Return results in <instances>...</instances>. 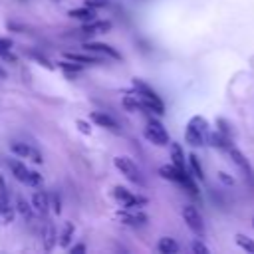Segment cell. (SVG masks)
I'll use <instances>...</instances> for the list:
<instances>
[{"instance_id": "1", "label": "cell", "mask_w": 254, "mask_h": 254, "mask_svg": "<svg viewBox=\"0 0 254 254\" xmlns=\"http://www.w3.org/2000/svg\"><path fill=\"white\" fill-rule=\"evenodd\" d=\"M133 87H135V95L139 97L143 109H147V111H151V113H157V115H163V113H165V103H163V99H161L147 83H143L141 79H133Z\"/></svg>"}, {"instance_id": "2", "label": "cell", "mask_w": 254, "mask_h": 254, "mask_svg": "<svg viewBox=\"0 0 254 254\" xmlns=\"http://www.w3.org/2000/svg\"><path fill=\"white\" fill-rule=\"evenodd\" d=\"M185 141L190 147H202L208 141V121L202 115H192L185 129Z\"/></svg>"}, {"instance_id": "3", "label": "cell", "mask_w": 254, "mask_h": 254, "mask_svg": "<svg viewBox=\"0 0 254 254\" xmlns=\"http://www.w3.org/2000/svg\"><path fill=\"white\" fill-rule=\"evenodd\" d=\"M8 167H10L12 175H14V179L20 181L22 185H26V187H34V189L42 185V175H40L38 171L28 169L20 159H10V161H8Z\"/></svg>"}, {"instance_id": "4", "label": "cell", "mask_w": 254, "mask_h": 254, "mask_svg": "<svg viewBox=\"0 0 254 254\" xmlns=\"http://www.w3.org/2000/svg\"><path fill=\"white\" fill-rule=\"evenodd\" d=\"M143 135H145V139H147L149 143H153V145H157V147H165V145L171 143L167 129H165L163 123L157 121V119H149V121H147L145 129H143Z\"/></svg>"}, {"instance_id": "5", "label": "cell", "mask_w": 254, "mask_h": 254, "mask_svg": "<svg viewBox=\"0 0 254 254\" xmlns=\"http://www.w3.org/2000/svg\"><path fill=\"white\" fill-rule=\"evenodd\" d=\"M115 167L121 171V175H125L131 183H135V185H145V179H143V175H141V171H139V167L129 159V157H115Z\"/></svg>"}, {"instance_id": "6", "label": "cell", "mask_w": 254, "mask_h": 254, "mask_svg": "<svg viewBox=\"0 0 254 254\" xmlns=\"http://www.w3.org/2000/svg\"><path fill=\"white\" fill-rule=\"evenodd\" d=\"M113 196H115V200H117L123 208H139V206L147 204V198H145V196L135 194V192L127 190L125 187H115V189H113Z\"/></svg>"}, {"instance_id": "7", "label": "cell", "mask_w": 254, "mask_h": 254, "mask_svg": "<svg viewBox=\"0 0 254 254\" xmlns=\"http://www.w3.org/2000/svg\"><path fill=\"white\" fill-rule=\"evenodd\" d=\"M181 214H183V220L187 222V226L190 228V232H194L196 236H202L204 234V220H202L200 212L194 206H190V204L183 206Z\"/></svg>"}, {"instance_id": "8", "label": "cell", "mask_w": 254, "mask_h": 254, "mask_svg": "<svg viewBox=\"0 0 254 254\" xmlns=\"http://www.w3.org/2000/svg\"><path fill=\"white\" fill-rule=\"evenodd\" d=\"M115 216H117L119 222L129 224V226H145L147 220H149L145 212H141V210H133V208H123V210H119Z\"/></svg>"}, {"instance_id": "9", "label": "cell", "mask_w": 254, "mask_h": 254, "mask_svg": "<svg viewBox=\"0 0 254 254\" xmlns=\"http://www.w3.org/2000/svg\"><path fill=\"white\" fill-rule=\"evenodd\" d=\"M83 48H85V52H91V54L105 56V58H111V60L121 62V54L115 48H111V46H107L103 42H87V44H83Z\"/></svg>"}, {"instance_id": "10", "label": "cell", "mask_w": 254, "mask_h": 254, "mask_svg": "<svg viewBox=\"0 0 254 254\" xmlns=\"http://www.w3.org/2000/svg\"><path fill=\"white\" fill-rule=\"evenodd\" d=\"M226 153L230 155L232 163H234V165H236V167H238V169H240V171H242V173H244V175H246V177L252 181V179H254V173H252V167H250L248 159H246V157H244V155H242V153H240V151H238L234 145H230Z\"/></svg>"}, {"instance_id": "11", "label": "cell", "mask_w": 254, "mask_h": 254, "mask_svg": "<svg viewBox=\"0 0 254 254\" xmlns=\"http://www.w3.org/2000/svg\"><path fill=\"white\" fill-rule=\"evenodd\" d=\"M32 204L36 208V212L40 216H46L50 210H52V204H50V192L46 190H34L32 194Z\"/></svg>"}, {"instance_id": "12", "label": "cell", "mask_w": 254, "mask_h": 254, "mask_svg": "<svg viewBox=\"0 0 254 254\" xmlns=\"http://www.w3.org/2000/svg\"><path fill=\"white\" fill-rule=\"evenodd\" d=\"M89 119L97 125V127H103V129H109V131H119L121 127H119V123H117V119H113L111 115H107V113H103V111H93L91 115H89Z\"/></svg>"}, {"instance_id": "13", "label": "cell", "mask_w": 254, "mask_h": 254, "mask_svg": "<svg viewBox=\"0 0 254 254\" xmlns=\"http://www.w3.org/2000/svg\"><path fill=\"white\" fill-rule=\"evenodd\" d=\"M14 206H16V210H18V214L24 218V222H32V220H34V212H36V208H34V204H32V202H28L22 194H18V196H16Z\"/></svg>"}, {"instance_id": "14", "label": "cell", "mask_w": 254, "mask_h": 254, "mask_svg": "<svg viewBox=\"0 0 254 254\" xmlns=\"http://www.w3.org/2000/svg\"><path fill=\"white\" fill-rule=\"evenodd\" d=\"M109 30H111V22H107V20H93V22L83 24V28H81L83 34H105Z\"/></svg>"}, {"instance_id": "15", "label": "cell", "mask_w": 254, "mask_h": 254, "mask_svg": "<svg viewBox=\"0 0 254 254\" xmlns=\"http://www.w3.org/2000/svg\"><path fill=\"white\" fill-rule=\"evenodd\" d=\"M73 232H75L73 222L65 220V222H64V226H62V232L58 234V244H60L62 248H67V246H69V242H71V238H73Z\"/></svg>"}, {"instance_id": "16", "label": "cell", "mask_w": 254, "mask_h": 254, "mask_svg": "<svg viewBox=\"0 0 254 254\" xmlns=\"http://www.w3.org/2000/svg\"><path fill=\"white\" fill-rule=\"evenodd\" d=\"M42 244H44V250H52V248L58 244V234H56V226H54V224H46V226H44Z\"/></svg>"}, {"instance_id": "17", "label": "cell", "mask_w": 254, "mask_h": 254, "mask_svg": "<svg viewBox=\"0 0 254 254\" xmlns=\"http://www.w3.org/2000/svg\"><path fill=\"white\" fill-rule=\"evenodd\" d=\"M64 58L73 60V62H77V64H81V65H95V64H99L97 54H95V56H89V54H75V52H67V54H64Z\"/></svg>"}, {"instance_id": "18", "label": "cell", "mask_w": 254, "mask_h": 254, "mask_svg": "<svg viewBox=\"0 0 254 254\" xmlns=\"http://www.w3.org/2000/svg\"><path fill=\"white\" fill-rule=\"evenodd\" d=\"M169 151H171V159H173V163L177 165V167H181V169H187V157H185V153H183V147L179 145V143H169Z\"/></svg>"}, {"instance_id": "19", "label": "cell", "mask_w": 254, "mask_h": 254, "mask_svg": "<svg viewBox=\"0 0 254 254\" xmlns=\"http://www.w3.org/2000/svg\"><path fill=\"white\" fill-rule=\"evenodd\" d=\"M157 250H159L161 254H177V252H179V244H177L175 238L163 236V238H159V242H157Z\"/></svg>"}, {"instance_id": "20", "label": "cell", "mask_w": 254, "mask_h": 254, "mask_svg": "<svg viewBox=\"0 0 254 254\" xmlns=\"http://www.w3.org/2000/svg\"><path fill=\"white\" fill-rule=\"evenodd\" d=\"M67 16L73 18V20H93L95 18V12H93L91 6H85V8H73V10H69Z\"/></svg>"}, {"instance_id": "21", "label": "cell", "mask_w": 254, "mask_h": 254, "mask_svg": "<svg viewBox=\"0 0 254 254\" xmlns=\"http://www.w3.org/2000/svg\"><path fill=\"white\" fill-rule=\"evenodd\" d=\"M187 159H189V173H190L194 179L202 181V179H204V173H202V167H200V161H198V157H196L194 153H190Z\"/></svg>"}, {"instance_id": "22", "label": "cell", "mask_w": 254, "mask_h": 254, "mask_svg": "<svg viewBox=\"0 0 254 254\" xmlns=\"http://www.w3.org/2000/svg\"><path fill=\"white\" fill-rule=\"evenodd\" d=\"M10 151H12L16 157H30L32 145H30V143H22V141H12V143H10Z\"/></svg>"}, {"instance_id": "23", "label": "cell", "mask_w": 254, "mask_h": 254, "mask_svg": "<svg viewBox=\"0 0 254 254\" xmlns=\"http://www.w3.org/2000/svg\"><path fill=\"white\" fill-rule=\"evenodd\" d=\"M14 46V42L10 38H0V58L6 62H16V56L10 54V48Z\"/></svg>"}, {"instance_id": "24", "label": "cell", "mask_w": 254, "mask_h": 254, "mask_svg": "<svg viewBox=\"0 0 254 254\" xmlns=\"http://www.w3.org/2000/svg\"><path fill=\"white\" fill-rule=\"evenodd\" d=\"M60 65H62V69H64V71H65V73H67L69 77L77 75V73L81 71V67H83L81 64H77V62H73V60H67V58H64Z\"/></svg>"}, {"instance_id": "25", "label": "cell", "mask_w": 254, "mask_h": 254, "mask_svg": "<svg viewBox=\"0 0 254 254\" xmlns=\"http://www.w3.org/2000/svg\"><path fill=\"white\" fill-rule=\"evenodd\" d=\"M8 206H12V200H10L8 185H6L4 177L0 175V210H2V208H8Z\"/></svg>"}, {"instance_id": "26", "label": "cell", "mask_w": 254, "mask_h": 254, "mask_svg": "<svg viewBox=\"0 0 254 254\" xmlns=\"http://www.w3.org/2000/svg\"><path fill=\"white\" fill-rule=\"evenodd\" d=\"M123 107H125L127 111H139V109H143V107H141V101H139V97L135 95V91L123 97Z\"/></svg>"}, {"instance_id": "27", "label": "cell", "mask_w": 254, "mask_h": 254, "mask_svg": "<svg viewBox=\"0 0 254 254\" xmlns=\"http://www.w3.org/2000/svg\"><path fill=\"white\" fill-rule=\"evenodd\" d=\"M234 242H236L242 250H246V252L254 254V240H252V238H248L246 234H240V232H238V234L234 236Z\"/></svg>"}, {"instance_id": "28", "label": "cell", "mask_w": 254, "mask_h": 254, "mask_svg": "<svg viewBox=\"0 0 254 254\" xmlns=\"http://www.w3.org/2000/svg\"><path fill=\"white\" fill-rule=\"evenodd\" d=\"M28 56H30L32 60H36L42 67H48V69H52V67H54V64H52V62H50L42 52H38V50H30V52H28Z\"/></svg>"}, {"instance_id": "29", "label": "cell", "mask_w": 254, "mask_h": 254, "mask_svg": "<svg viewBox=\"0 0 254 254\" xmlns=\"http://www.w3.org/2000/svg\"><path fill=\"white\" fill-rule=\"evenodd\" d=\"M50 204H52V212L54 214H60L62 212V196L58 190H52L50 192Z\"/></svg>"}, {"instance_id": "30", "label": "cell", "mask_w": 254, "mask_h": 254, "mask_svg": "<svg viewBox=\"0 0 254 254\" xmlns=\"http://www.w3.org/2000/svg\"><path fill=\"white\" fill-rule=\"evenodd\" d=\"M216 125H218V131H220L222 135H226V137H230V139H232V127H230V123H228L226 119L218 117V119H216Z\"/></svg>"}, {"instance_id": "31", "label": "cell", "mask_w": 254, "mask_h": 254, "mask_svg": "<svg viewBox=\"0 0 254 254\" xmlns=\"http://www.w3.org/2000/svg\"><path fill=\"white\" fill-rule=\"evenodd\" d=\"M190 250L196 252V254H208V248H206L200 240H192V242H190Z\"/></svg>"}, {"instance_id": "32", "label": "cell", "mask_w": 254, "mask_h": 254, "mask_svg": "<svg viewBox=\"0 0 254 254\" xmlns=\"http://www.w3.org/2000/svg\"><path fill=\"white\" fill-rule=\"evenodd\" d=\"M75 125H77V129H79L83 135H91V127H89V123H87V121L77 119V121H75Z\"/></svg>"}, {"instance_id": "33", "label": "cell", "mask_w": 254, "mask_h": 254, "mask_svg": "<svg viewBox=\"0 0 254 254\" xmlns=\"http://www.w3.org/2000/svg\"><path fill=\"white\" fill-rule=\"evenodd\" d=\"M30 159H32L36 165H42V163H44V157H42V153H40V151H38L34 145H32V151H30Z\"/></svg>"}, {"instance_id": "34", "label": "cell", "mask_w": 254, "mask_h": 254, "mask_svg": "<svg viewBox=\"0 0 254 254\" xmlns=\"http://www.w3.org/2000/svg\"><path fill=\"white\" fill-rule=\"evenodd\" d=\"M109 0H85V6H91V8H103L107 6Z\"/></svg>"}, {"instance_id": "35", "label": "cell", "mask_w": 254, "mask_h": 254, "mask_svg": "<svg viewBox=\"0 0 254 254\" xmlns=\"http://www.w3.org/2000/svg\"><path fill=\"white\" fill-rule=\"evenodd\" d=\"M85 250H87V246H85V244H75V246H71V248H69V252H71V254H81V252H85Z\"/></svg>"}, {"instance_id": "36", "label": "cell", "mask_w": 254, "mask_h": 254, "mask_svg": "<svg viewBox=\"0 0 254 254\" xmlns=\"http://www.w3.org/2000/svg\"><path fill=\"white\" fill-rule=\"evenodd\" d=\"M218 179H220L224 185H232V179H230V177H226V173H218Z\"/></svg>"}, {"instance_id": "37", "label": "cell", "mask_w": 254, "mask_h": 254, "mask_svg": "<svg viewBox=\"0 0 254 254\" xmlns=\"http://www.w3.org/2000/svg\"><path fill=\"white\" fill-rule=\"evenodd\" d=\"M252 226H254V218H252Z\"/></svg>"}]
</instances>
